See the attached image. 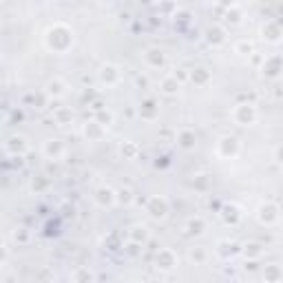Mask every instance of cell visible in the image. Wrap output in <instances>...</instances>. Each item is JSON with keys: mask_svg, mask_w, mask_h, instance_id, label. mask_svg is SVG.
I'll return each instance as SVG.
<instances>
[{"mask_svg": "<svg viewBox=\"0 0 283 283\" xmlns=\"http://www.w3.org/2000/svg\"><path fill=\"white\" fill-rule=\"evenodd\" d=\"M281 71H283V60H281V57L272 56V57H268V60L263 62V73L268 75V78H277V75H281Z\"/></svg>", "mask_w": 283, "mask_h": 283, "instance_id": "obj_9", "label": "cell"}, {"mask_svg": "<svg viewBox=\"0 0 283 283\" xmlns=\"http://www.w3.org/2000/svg\"><path fill=\"white\" fill-rule=\"evenodd\" d=\"M246 255H252V256H256L259 255V243H246Z\"/></svg>", "mask_w": 283, "mask_h": 283, "instance_id": "obj_23", "label": "cell"}, {"mask_svg": "<svg viewBox=\"0 0 283 283\" xmlns=\"http://www.w3.org/2000/svg\"><path fill=\"white\" fill-rule=\"evenodd\" d=\"M146 212H148L153 219H164L168 215V203L164 197H150L146 201Z\"/></svg>", "mask_w": 283, "mask_h": 283, "instance_id": "obj_4", "label": "cell"}, {"mask_svg": "<svg viewBox=\"0 0 283 283\" xmlns=\"http://www.w3.org/2000/svg\"><path fill=\"white\" fill-rule=\"evenodd\" d=\"M237 51L241 53V56H246V51L250 53V51H252V47H250V44H246V42H243V44H239V47H237Z\"/></svg>", "mask_w": 283, "mask_h": 283, "instance_id": "obj_25", "label": "cell"}, {"mask_svg": "<svg viewBox=\"0 0 283 283\" xmlns=\"http://www.w3.org/2000/svg\"><path fill=\"white\" fill-rule=\"evenodd\" d=\"M190 259H193V261H197V263H201V261L206 259V252H203L201 248H197V250H193V252H190Z\"/></svg>", "mask_w": 283, "mask_h": 283, "instance_id": "obj_22", "label": "cell"}, {"mask_svg": "<svg viewBox=\"0 0 283 283\" xmlns=\"http://www.w3.org/2000/svg\"><path fill=\"white\" fill-rule=\"evenodd\" d=\"M186 228H188V232H190V234H201V232H203V228H206V224H203V219L195 217V219H188Z\"/></svg>", "mask_w": 283, "mask_h": 283, "instance_id": "obj_18", "label": "cell"}, {"mask_svg": "<svg viewBox=\"0 0 283 283\" xmlns=\"http://www.w3.org/2000/svg\"><path fill=\"white\" fill-rule=\"evenodd\" d=\"M100 82L106 84V86H113V84L119 82V69L113 64H106L100 69Z\"/></svg>", "mask_w": 283, "mask_h": 283, "instance_id": "obj_7", "label": "cell"}, {"mask_svg": "<svg viewBox=\"0 0 283 283\" xmlns=\"http://www.w3.org/2000/svg\"><path fill=\"white\" fill-rule=\"evenodd\" d=\"M44 91H47L49 97H62L66 93V84L62 82V80H49L47 86H44Z\"/></svg>", "mask_w": 283, "mask_h": 283, "instance_id": "obj_13", "label": "cell"}, {"mask_svg": "<svg viewBox=\"0 0 283 283\" xmlns=\"http://www.w3.org/2000/svg\"><path fill=\"white\" fill-rule=\"evenodd\" d=\"M177 265V256L172 250H168V248H164V250L157 252V268L159 270H172Z\"/></svg>", "mask_w": 283, "mask_h": 283, "instance_id": "obj_8", "label": "cell"}, {"mask_svg": "<svg viewBox=\"0 0 283 283\" xmlns=\"http://www.w3.org/2000/svg\"><path fill=\"white\" fill-rule=\"evenodd\" d=\"M133 283H137V281H133Z\"/></svg>", "mask_w": 283, "mask_h": 283, "instance_id": "obj_28", "label": "cell"}, {"mask_svg": "<svg viewBox=\"0 0 283 283\" xmlns=\"http://www.w3.org/2000/svg\"><path fill=\"white\" fill-rule=\"evenodd\" d=\"M217 153L226 159L234 157V155L239 153V142L234 140V137H221V140L217 142Z\"/></svg>", "mask_w": 283, "mask_h": 283, "instance_id": "obj_5", "label": "cell"}, {"mask_svg": "<svg viewBox=\"0 0 283 283\" xmlns=\"http://www.w3.org/2000/svg\"><path fill=\"white\" fill-rule=\"evenodd\" d=\"M95 201L100 203L102 208L113 206V203L117 201V193H113L111 188H97V190H95Z\"/></svg>", "mask_w": 283, "mask_h": 283, "instance_id": "obj_11", "label": "cell"}, {"mask_svg": "<svg viewBox=\"0 0 283 283\" xmlns=\"http://www.w3.org/2000/svg\"><path fill=\"white\" fill-rule=\"evenodd\" d=\"M279 283H283V281H279Z\"/></svg>", "mask_w": 283, "mask_h": 283, "instance_id": "obj_29", "label": "cell"}, {"mask_svg": "<svg viewBox=\"0 0 283 283\" xmlns=\"http://www.w3.org/2000/svg\"><path fill=\"white\" fill-rule=\"evenodd\" d=\"M13 239H16V243L18 241H27V232H25V228H16V232H13Z\"/></svg>", "mask_w": 283, "mask_h": 283, "instance_id": "obj_24", "label": "cell"}, {"mask_svg": "<svg viewBox=\"0 0 283 283\" xmlns=\"http://www.w3.org/2000/svg\"><path fill=\"white\" fill-rule=\"evenodd\" d=\"M144 60L148 66L159 69V66H164V62H166V56H164V51H159V49H148V51L144 53Z\"/></svg>", "mask_w": 283, "mask_h": 283, "instance_id": "obj_12", "label": "cell"}, {"mask_svg": "<svg viewBox=\"0 0 283 283\" xmlns=\"http://www.w3.org/2000/svg\"><path fill=\"white\" fill-rule=\"evenodd\" d=\"M232 117L239 126H250V124L256 122V109L252 104H239L237 109H234Z\"/></svg>", "mask_w": 283, "mask_h": 283, "instance_id": "obj_2", "label": "cell"}, {"mask_svg": "<svg viewBox=\"0 0 283 283\" xmlns=\"http://www.w3.org/2000/svg\"><path fill=\"white\" fill-rule=\"evenodd\" d=\"M42 153L47 155L49 159H60L64 155V144L60 140H47L42 144Z\"/></svg>", "mask_w": 283, "mask_h": 283, "instance_id": "obj_6", "label": "cell"}, {"mask_svg": "<svg viewBox=\"0 0 283 283\" xmlns=\"http://www.w3.org/2000/svg\"><path fill=\"white\" fill-rule=\"evenodd\" d=\"M117 201H119V203H126V206H128V203L133 201V193H131L128 188L117 190Z\"/></svg>", "mask_w": 283, "mask_h": 283, "instance_id": "obj_21", "label": "cell"}, {"mask_svg": "<svg viewBox=\"0 0 283 283\" xmlns=\"http://www.w3.org/2000/svg\"><path fill=\"white\" fill-rule=\"evenodd\" d=\"M281 35H283V29L277 25V22H268V25L263 27V38H268L270 42H277Z\"/></svg>", "mask_w": 283, "mask_h": 283, "instance_id": "obj_15", "label": "cell"}, {"mask_svg": "<svg viewBox=\"0 0 283 283\" xmlns=\"http://www.w3.org/2000/svg\"><path fill=\"white\" fill-rule=\"evenodd\" d=\"M47 47L51 49V51H66L69 49V44L73 42V31L69 29L66 25H62V22H57V25H53L51 29L47 31Z\"/></svg>", "mask_w": 283, "mask_h": 283, "instance_id": "obj_1", "label": "cell"}, {"mask_svg": "<svg viewBox=\"0 0 283 283\" xmlns=\"http://www.w3.org/2000/svg\"><path fill=\"white\" fill-rule=\"evenodd\" d=\"M131 239L135 243H144L146 239H148V230H146V226H133V228H131Z\"/></svg>", "mask_w": 283, "mask_h": 283, "instance_id": "obj_16", "label": "cell"}, {"mask_svg": "<svg viewBox=\"0 0 283 283\" xmlns=\"http://www.w3.org/2000/svg\"><path fill=\"white\" fill-rule=\"evenodd\" d=\"M135 146H133V144H126V146H122V155H133V153H135Z\"/></svg>", "mask_w": 283, "mask_h": 283, "instance_id": "obj_26", "label": "cell"}, {"mask_svg": "<svg viewBox=\"0 0 283 283\" xmlns=\"http://www.w3.org/2000/svg\"><path fill=\"white\" fill-rule=\"evenodd\" d=\"M190 78H193V82H197V84H206L208 78H210V73H208L203 66H199V69L193 71V75H190Z\"/></svg>", "mask_w": 283, "mask_h": 283, "instance_id": "obj_19", "label": "cell"}, {"mask_svg": "<svg viewBox=\"0 0 283 283\" xmlns=\"http://www.w3.org/2000/svg\"><path fill=\"white\" fill-rule=\"evenodd\" d=\"M179 144L184 146V148H190V146L195 144V133L193 131H181L179 133Z\"/></svg>", "mask_w": 283, "mask_h": 283, "instance_id": "obj_20", "label": "cell"}, {"mask_svg": "<svg viewBox=\"0 0 283 283\" xmlns=\"http://www.w3.org/2000/svg\"><path fill=\"white\" fill-rule=\"evenodd\" d=\"M274 157H277V162H279V164H283V144L277 148V153H274Z\"/></svg>", "mask_w": 283, "mask_h": 283, "instance_id": "obj_27", "label": "cell"}, {"mask_svg": "<svg viewBox=\"0 0 283 283\" xmlns=\"http://www.w3.org/2000/svg\"><path fill=\"white\" fill-rule=\"evenodd\" d=\"M256 217H259L261 224L274 226L279 221V217H281V212H279L277 203H263V206H259V210H256Z\"/></svg>", "mask_w": 283, "mask_h": 283, "instance_id": "obj_3", "label": "cell"}, {"mask_svg": "<svg viewBox=\"0 0 283 283\" xmlns=\"http://www.w3.org/2000/svg\"><path fill=\"white\" fill-rule=\"evenodd\" d=\"M93 281V272L88 268H78L73 272V283H91Z\"/></svg>", "mask_w": 283, "mask_h": 283, "instance_id": "obj_17", "label": "cell"}, {"mask_svg": "<svg viewBox=\"0 0 283 283\" xmlns=\"http://www.w3.org/2000/svg\"><path fill=\"white\" fill-rule=\"evenodd\" d=\"M4 148H7L9 155H20V153L27 150V140L22 135H13V137H9V142L4 144Z\"/></svg>", "mask_w": 283, "mask_h": 283, "instance_id": "obj_10", "label": "cell"}, {"mask_svg": "<svg viewBox=\"0 0 283 283\" xmlns=\"http://www.w3.org/2000/svg\"><path fill=\"white\" fill-rule=\"evenodd\" d=\"M159 88H162L164 95H177V93H179V82H177L175 75H168V78H164Z\"/></svg>", "mask_w": 283, "mask_h": 283, "instance_id": "obj_14", "label": "cell"}]
</instances>
